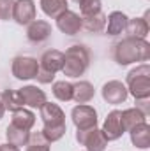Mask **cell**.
I'll list each match as a JSON object with an SVG mask.
<instances>
[{
    "mask_svg": "<svg viewBox=\"0 0 150 151\" xmlns=\"http://www.w3.org/2000/svg\"><path fill=\"white\" fill-rule=\"evenodd\" d=\"M103 135L106 137V141H117L124 135V127H122V119H120V111H111V113L106 116L104 119V125H103Z\"/></svg>",
    "mask_w": 150,
    "mask_h": 151,
    "instance_id": "obj_10",
    "label": "cell"
},
{
    "mask_svg": "<svg viewBox=\"0 0 150 151\" xmlns=\"http://www.w3.org/2000/svg\"><path fill=\"white\" fill-rule=\"evenodd\" d=\"M57 27H58V30L62 32V34H66V35H76L79 30H81V18L73 12V11H66V12H62L58 18H57Z\"/></svg>",
    "mask_w": 150,
    "mask_h": 151,
    "instance_id": "obj_12",
    "label": "cell"
},
{
    "mask_svg": "<svg viewBox=\"0 0 150 151\" xmlns=\"http://www.w3.org/2000/svg\"><path fill=\"white\" fill-rule=\"evenodd\" d=\"M53 95L60 100V102H69L73 100V83L69 81H55L53 83Z\"/></svg>",
    "mask_w": 150,
    "mask_h": 151,
    "instance_id": "obj_25",
    "label": "cell"
},
{
    "mask_svg": "<svg viewBox=\"0 0 150 151\" xmlns=\"http://www.w3.org/2000/svg\"><path fill=\"white\" fill-rule=\"evenodd\" d=\"M101 93H103V99L108 104H111V106H118V104L125 102L127 100V95H129L127 86L122 81H108L103 86Z\"/></svg>",
    "mask_w": 150,
    "mask_h": 151,
    "instance_id": "obj_7",
    "label": "cell"
},
{
    "mask_svg": "<svg viewBox=\"0 0 150 151\" xmlns=\"http://www.w3.org/2000/svg\"><path fill=\"white\" fill-rule=\"evenodd\" d=\"M127 21L129 18L122 12V11H113L110 16H106V34L108 35H120L122 32H125V27H127Z\"/></svg>",
    "mask_w": 150,
    "mask_h": 151,
    "instance_id": "obj_15",
    "label": "cell"
},
{
    "mask_svg": "<svg viewBox=\"0 0 150 151\" xmlns=\"http://www.w3.org/2000/svg\"><path fill=\"white\" fill-rule=\"evenodd\" d=\"M113 58L118 65H129L136 62H147L150 58V44L145 39L127 37L115 46Z\"/></svg>",
    "mask_w": 150,
    "mask_h": 151,
    "instance_id": "obj_1",
    "label": "cell"
},
{
    "mask_svg": "<svg viewBox=\"0 0 150 151\" xmlns=\"http://www.w3.org/2000/svg\"><path fill=\"white\" fill-rule=\"evenodd\" d=\"M5 137H7V142L9 144H14V146L21 148V146H27L28 144L30 130H23V128L14 127V125H9L7 130H5Z\"/></svg>",
    "mask_w": 150,
    "mask_h": 151,
    "instance_id": "obj_22",
    "label": "cell"
},
{
    "mask_svg": "<svg viewBox=\"0 0 150 151\" xmlns=\"http://www.w3.org/2000/svg\"><path fill=\"white\" fill-rule=\"evenodd\" d=\"M73 123L78 130H90L97 127V111L92 106L87 104H79L71 111Z\"/></svg>",
    "mask_w": 150,
    "mask_h": 151,
    "instance_id": "obj_5",
    "label": "cell"
},
{
    "mask_svg": "<svg viewBox=\"0 0 150 151\" xmlns=\"http://www.w3.org/2000/svg\"><path fill=\"white\" fill-rule=\"evenodd\" d=\"M27 151H50L46 144H27Z\"/></svg>",
    "mask_w": 150,
    "mask_h": 151,
    "instance_id": "obj_31",
    "label": "cell"
},
{
    "mask_svg": "<svg viewBox=\"0 0 150 151\" xmlns=\"http://www.w3.org/2000/svg\"><path fill=\"white\" fill-rule=\"evenodd\" d=\"M101 7H103V2H101V0H81V2H79V12H81V18L101 12Z\"/></svg>",
    "mask_w": 150,
    "mask_h": 151,
    "instance_id": "obj_27",
    "label": "cell"
},
{
    "mask_svg": "<svg viewBox=\"0 0 150 151\" xmlns=\"http://www.w3.org/2000/svg\"><path fill=\"white\" fill-rule=\"evenodd\" d=\"M41 119L44 123V127H58V125H66V114L60 109V106L51 104V102H44L41 107Z\"/></svg>",
    "mask_w": 150,
    "mask_h": 151,
    "instance_id": "obj_9",
    "label": "cell"
},
{
    "mask_svg": "<svg viewBox=\"0 0 150 151\" xmlns=\"http://www.w3.org/2000/svg\"><path fill=\"white\" fill-rule=\"evenodd\" d=\"M73 2H78V4H79V2H81V0H73Z\"/></svg>",
    "mask_w": 150,
    "mask_h": 151,
    "instance_id": "obj_34",
    "label": "cell"
},
{
    "mask_svg": "<svg viewBox=\"0 0 150 151\" xmlns=\"http://www.w3.org/2000/svg\"><path fill=\"white\" fill-rule=\"evenodd\" d=\"M12 7H14V0H0V19L4 21L12 19Z\"/></svg>",
    "mask_w": 150,
    "mask_h": 151,
    "instance_id": "obj_28",
    "label": "cell"
},
{
    "mask_svg": "<svg viewBox=\"0 0 150 151\" xmlns=\"http://www.w3.org/2000/svg\"><path fill=\"white\" fill-rule=\"evenodd\" d=\"M11 72H12V76L16 79H20V81L36 79V76L39 72L37 58H32V56H16L12 60Z\"/></svg>",
    "mask_w": 150,
    "mask_h": 151,
    "instance_id": "obj_4",
    "label": "cell"
},
{
    "mask_svg": "<svg viewBox=\"0 0 150 151\" xmlns=\"http://www.w3.org/2000/svg\"><path fill=\"white\" fill-rule=\"evenodd\" d=\"M94 86L88 83V81H79L73 84V100H76L78 104H87L94 99Z\"/></svg>",
    "mask_w": 150,
    "mask_h": 151,
    "instance_id": "obj_19",
    "label": "cell"
},
{
    "mask_svg": "<svg viewBox=\"0 0 150 151\" xmlns=\"http://www.w3.org/2000/svg\"><path fill=\"white\" fill-rule=\"evenodd\" d=\"M127 91L136 100L150 99V65L141 63L127 74Z\"/></svg>",
    "mask_w": 150,
    "mask_h": 151,
    "instance_id": "obj_3",
    "label": "cell"
},
{
    "mask_svg": "<svg viewBox=\"0 0 150 151\" xmlns=\"http://www.w3.org/2000/svg\"><path fill=\"white\" fill-rule=\"evenodd\" d=\"M28 144H46V146H50L48 141L44 139V135H42L41 132H32V134H30V137H28Z\"/></svg>",
    "mask_w": 150,
    "mask_h": 151,
    "instance_id": "obj_30",
    "label": "cell"
},
{
    "mask_svg": "<svg viewBox=\"0 0 150 151\" xmlns=\"http://www.w3.org/2000/svg\"><path fill=\"white\" fill-rule=\"evenodd\" d=\"M88 65H90V53L85 46L74 44L64 53V67H62L64 76L76 79L87 72Z\"/></svg>",
    "mask_w": 150,
    "mask_h": 151,
    "instance_id": "obj_2",
    "label": "cell"
},
{
    "mask_svg": "<svg viewBox=\"0 0 150 151\" xmlns=\"http://www.w3.org/2000/svg\"><path fill=\"white\" fill-rule=\"evenodd\" d=\"M12 19L18 25H30L36 19V4H34V0H14Z\"/></svg>",
    "mask_w": 150,
    "mask_h": 151,
    "instance_id": "obj_8",
    "label": "cell"
},
{
    "mask_svg": "<svg viewBox=\"0 0 150 151\" xmlns=\"http://www.w3.org/2000/svg\"><path fill=\"white\" fill-rule=\"evenodd\" d=\"M149 21H147V16L145 18H133L127 21V27H125V32H127V37L133 39H145L149 35Z\"/></svg>",
    "mask_w": 150,
    "mask_h": 151,
    "instance_id": "obj_18",
    "label": "cell"
},
{
    "mask_svg": "<svg viewBox=\"0 0 150 151\" xmlns=\"http://www.w3.org/2000/svg\"><path fill=\"white\" fill-rule=\"evenodd\" d=\"M62 67H64V53L58 49L44 51V55L39 60V69L51 72V74H57L58 70H62Z\"/></svg>",
    "mask_w": 150,
    "mask_h": 151,
    "instance_id": "obj_11",
    "label": "cell"
},
{
    "mask_svg": "<svg viewBox=\"0 0 150 151\" xmlns=\"http://www.w3.org/2000/svg\"><path fill=\"white\" fill-rule=\"evenodd\" d=\"M131 134V142L134 148L138 150H149L150 146V127L149 123H141L138 127H134L133 130H129Z\"/></svg>",
    "mask_w": 150,
    "mask_h": 151,
    "instance_id": "obj_17",
    "label": "cell"
},
{
    "mask_svg": "<svg viewBox=\"0 0 150 151\" xmlns=\"http://www.w3.org/2000/svg\"><path fill=\"white\" fill-rule=\"evenodd\" d=\"M66 132H67L66 125H58V127H44V128L41 130V134L44 135V139L48 141V144L60 141V139L66 135Z\"/></svg>",
    "mask_w": 150,
    "mask_h": 151,
    "instance_id": "obj_26",
    "label": "cell"
},
{
    "mask_svg": "<svg viewBox=\"0 0 150 151\" xmlns=\"http://www.w3.org/2000/svg\"><path fill=\"white\" fill-rule=\"evenodd\" d=\"M11 125L18 127V128H23V130H30L34 125H36V114L28 109H18L12 113V119H11Z\"/></svg>",
    "mask_w": 150,
    "mask_h": 151,
    "instance_id": "obj_21",
    "label": "cell"
},
{
    "mask_svg": "<svg viewBox=\"0 0 150 151\" xmlns=\"http://www.w3.org/2000/svg\"><path fill=\"white\" fill-rule=\"evenodd\" d=\"M76 141L79 144H83L87 151H104L108 146L106 137L103 135V132L95 127L90 130H78L76 132Z\"/></svg>",
    "mask_w": 150,
    "mask_h": 151,
    "instance_id": "obj_6",
    "label": "cell"
},
{
    "mask_svg": "<svg viewBox=\"0 0 150 151\" xmlns=\"http://www.w3.org/2000/svg\"><path fill=\"white\" fill-rule=\"evenodd\" d=\"M51 35V25L48 23V21H44V19H34L30 25H28V28H27V37L30 42H44V40H48Z\"/></svg>",
    "mask_w": 150,
    "mask_h": 151,
    "instance_id": "obj_14",
    "label": "cell"
},
{
    "mask_svg": "<svg viewBox=\"0 0 150 151\" xmlns=\"http://www.w3.org/2000/svg\"><path fill=\"white\" fill-rule=\"evenodd\" d=\"M0 151H20V148L7 142V144H2V146H0Z\"/></svg>",
    "mask_w": 150,
    "mask_h": 151,
    "instance_id": "obj_32",
    "label": "cell"
},
{
    "mask_svg": "<svg viewBox=\"0 0 150 151\" xmlns=\"http://www.w3.org/2000/svg\"><path fill=\"white\" fill-rule=\"evenodd\" d=\"M0 100H2V104H4V109H5V111H11V113H14V111L25 107L18 90H5V91L2 93Z\"/></svg>",
    "mask_w": 150,
    "mask_h": 151,
    "instance_id": "obj_23",
    "label": "cell"
},
{
    "mask_svg": "<svg viewBox=\"0 0 150 151\" xmlns=\"http://www.w3.org/2000/svg\"><path fill=\"white\" fill-rule=\"evenodd\" d=\"M4 113H5V109H4V104H2V100H0V119L4 118Z\"/></svg>",
    "mask_w": 150,
    "mask_h": 151,
    "instance_id": "obj_33",
    "label": "cell"
},
{
    "mask_svg": "<svg viewBox=\"0 0 150 151\" xmlns=\"http://www.w3.org/2000/svg\"><path fill=\"white\" fill-rule=\"evenodd\" d=\"M36 79H37L39 83H42V84H48V83H53V79H55V74H51V72H46V70L39 69L37 76H36Z\"/></svg>",
    "mask_w": 150,
    "mask_h": 151,
    "instance_id": "obj_29",
    "label": "cell"
},
{
    "mask_svg": "<svg viewBox=\"0 0 150 151\" xmlns=\"http://www.w3.org/2000/svg\"><path fill=\"white\" fill-rule=\"evenodd\" d=\"M41 9L48 18H58L67 11V0H41Z\"/></svg>",
    "mask_w": 150,
    "mask_h": 151,
    "instance_id": "obj_24",
    "label": "cell"
},
{
    "mask_svg": "<svg viewBox=\"0 0 150 151\" xmlns=\"http://www.w3.org/2000/svg\"><path fill=\"white\" fill-rule=\"evenodd\" d=\"M120 119H122V127L125 132L133 130L134 127L141 125V123H147V114L143 113L140 107H131V109H125V111H120Z\"/></svg>",
    "mask_w": 150,
    "mask_h": 151,
    "instance_id": "obj_16",
    "label": "cell"
},
{
    "mask_svg": "<svg viewBox=\"0 0 150 151\" xmlns=\"http://www.w3.org/2000/svg\"><path fill=\"white\" fill-rule=\"evenodd\" d=\"M20 91V97H21V100H23V106H28V107H41L44 102H48L46 100V93L37 88V86H34V84H28V86H23L21 90H18Z\"/></svg>",
    "mask_w": 150,
    "mask_h": 151,
    "instance_id": "obj_13",
    "label": "cell"
},
{
    "mask_svg": "<svg viewBox=\"0 0 150 151\" xmlns=\"http://www.w3.org/2000/svg\"><path fill=\"white\" fill-rule=\"evenodd\" d=\"M81 28H85L90 34H99L106 28V14L97 12L92 16H85L81 18Z\"/></svg>",
    "mask_w": 150,
    "mask_h": 151,
    "instance_id": "obj_20",
    "label": "cell"
}]
</instances>
